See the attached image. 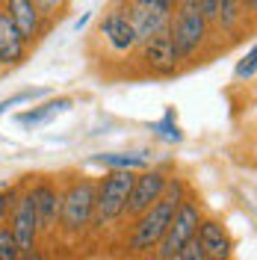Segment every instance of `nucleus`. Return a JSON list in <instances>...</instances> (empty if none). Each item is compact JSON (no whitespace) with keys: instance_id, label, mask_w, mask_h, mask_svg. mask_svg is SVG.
<instances>
[{"instance_id":"nucleus-22","label":"nucleus","mask_w":257,"mask_h":260,"mask_svg":"<svg viewBox=\"0 0 257 260\" xmlns=\"http://www.w3.org/2000/svg\"><path fill=\"white\" fill-rule=\"evenodd\" d=\"M18 260H45L39 248H30V251H18Z\"/></svg>"},{"instance_id":"nucleus-1","label":"nucleus","mask_w":257,"mask_h":260,"mask_svg":"<svg viewBox=\"0 0 257 260\" xmlns=\"http://www.w3.org/2000/svg\"><path fill=\"white\" fill-rule=\"evenodd\" d=\"M180 201H183V183L175 178L166 183V192H163L160 201L148 213L139 216V222L133 228V237H130V251H151V248H157Z\"/></svg>"},{"instance_id":"nucleus-21","label":"nucleus","mask_w":257,"mask_h":260,"mask_svg":"<svg viewBox=\"0 0 257 260\" xmlns=\"http://www.w3.org/2000/svg\"><path fill=\"white\" fill-rule=\"evenodd\" d=\"M172 260H204V254H201V248H198V245H195V240H192V243L186 245L180 254H175Z\"/></svg>"},{"instance_id":"nucleus-14","label":"nucleus","mask_w":257,"mask_h":260,"mask_svg":"<svg viewBox=\"0 0 257 260\" xmlns=\"http://www.w3.org/2000/svg\"><path fill=\"white\" fill-rule=\"evenodd\" d=\"M101 32L110 39V45L115 50H130L136 45V32L130 27V21L124 15H107L101 24Z\"/></svg>"},{"instance_id":"nucleus-8","label":"nucleus","mask_w":257,"mask_h":260,"mask_svg":"<svg viewBox=\"0 0 257 260\" xmlns=\"http://www.w3.org/2000/svg\"><path fill=\"white\" fill-rule=\"evenodd\" d=\"M195 245L201 248L204 260H231V251H234V240L228 228L216 219H201L195 231Z\"/></svg>"},{"instance_id":"nucleus-12","label":"nucleus","mask_w":257,"mask_h":260,"mask_svg":"<svg viewBox=\"0 0 257 260\" xmlns=\"http://www.w3.org/2000/svg\"><path fill=\"white\" fill-rule=\"evenodd\" d=\"M24 48H27V42H24L21 32L15 30L9 12L0 9V62H6V65L21 62V59H24Z\"/></svg>"},{"instance_id":"nucleus-4","label":"nucleus","mask_w":257,"mask_h":260,"mask_svg":"<svg viewBox=\"0 0 257 260\" xmlns=\"http://www.w3.org/2000/svg\"><path fill=\"white\" fill-rule=\"evenodd\" d=\"M95 213V183L92 180H77L71 183L65 195H59V225L68 234H80L92 222Z\"/></svg>"},{"instance_id":"nucleus-16","label":"nucleus","mask_w":257,"mask_h":260,"mask_svg":"<svg viewBox=\"0 0 257 260\" xmlns=\"http://www.w3.org/2000/svg\"><path fill=\"white\" fill-rule=\"evenodd\" d=\"M92 162H101L113 172H133V169H145L148 157L145 154H95Z\"/></svg>"},{"instance_id":"nucleus-10","label":"nucleus","mask_w":257,"mask_h":260,"mask_svg":"<svg viewBox=\"0 0 257 260\" xmlns=\"http://www.w3.org/2000/svg\"><path fill=\"white\" fill-rule=\"evenodd\" d=\"M177 50H175V42H172V32L163 30L157 32L154 39H148L145 42V62L151 71H157V74H172L177 65Z\"/></svg>"},{"instance_id":"nucleus-20","label":"nucleus","mask_w":257,"mask_h":260,"mask_svg":"<svg viewBox=\"0 0 257 260\" xmlns=\"http://www.w3.org/2000/svg\"><path fill=\"white\" fill-rule=\"evenodd\" d=\"M254 59H257V50H254V48H248L245 59L237 65V77H240V80H251V77H254V68H257Z\"/></svg>"},{"instance_id":"nucleus-23","label":"nucleus","mask_w":257,"mask_h":260,"mask_svg":"<svg viewBox=\"0 0 257 260\" xmlns=\"http://www.w3.org/2000/svg\"><path fill=\"white\" fill-rule=\"evenodd\" d=\"M6 207H9V195L0 189V222H3V216H6Z\"/></svg>"},{"instance_id":"nucleus-19","label":"nucleus","mask_w":257,"mask_h":260,"mask_svg":"<svg viewBox=\"0 0 257 260\" xmlns=\"http://www.w3.org/2000/svg\"><path fill=\"white\" fill-rule=\"evenodd\" d=\"M45 95V89H27V92H18V95H12L9 101H0V115L9 113L12 107H18V104H24V101H33V98Z\"/></svg>"},{"instance_id":"nucleus-6","label":"nucleus","mask_w":257,"mask_h":260,"mask_svg":"<svg viewBox=\"0 0 257 260\" xmlns=\"http://www.w3.org/2000/svg\"><path fill=\"white\" fill-rule=\"evenodd\" d=\"M169 32H172L177 56H192L195 50H198V45L204 42V36H207V21L198 15L195 3H180L175 27H169Z\"/></svg>"},{"instance_id":"nucleus-18","label":"nucleus","mask_w":257,"mask_h":260,"mask_svg":"<svg viewBox=\"0 0 257 260\" xmlns=\"http://www.w3.org/2000/svg\"><path fill=\"white\" fill-rule=\"evenodd\" d=\"M0 260H18V245L9 234V228L0 225Z\"/></svg>"},{"instance_id":"nucleus-5","label":"nucleus","mask_w":257,"mask_h":260,"mask_svg":"<svg viewBox=\"0 0 257 260\" xmlns=\"http://www.w3.org/2000/svg\"><path fill=\"white\" fill-rule=\"evenodd\" d=\"M172 3L169 0H139V3H130L127 6V21L133 32H136V42H148L154 39L157 32L169 30V15H172Z\"/></svg>"},{"instance_id":"nucleus-7","label":"nucleus","mask_w":257,"mask_h":260,"mask_svg":"<svg viewBox=\"0 0 257 260\" xmlns=\"http://www.w3.org/2000/svg\"><path fill=\"white\" fill-rule=\"evenodd\" d=\"M166 183H169V178L163 172H157V169L136 175L133 178V186H130V195H127V204H124V213L127 216H142V213H148L163 198Z\"/></svg>"},{"instance_id":"nucleus-11","label":"nucleus","mask_w":257,"mask_h":260,"mask_svg":"<svg viewBox=\"0 0 257 260\" xmlns=\"http://www.w3.org/2000/svg\"><path fill=\"white\" fill-rule=\"evenodd\" d=\"M33 207H36V219H39V228H53L56 225V219H59V192H56V186H50V183H36L33 186Z\"/></svg>"},{"instance_id":"nucleus-15","label":"nucleus","mask_w":257,"mask_h":260,"mask_svg":"<svg viewBox=\"0 0 257 260\" xmlns=\"http://www.w3.org/2000/svg\"><path fill=\"white\" fill-rule=\"evenodd\" d=\"M71 107V98H56V101H48V104H42V107H33L27 113L18 115V124H24V127H36V124H45L50 121L56 113H62Z\"/></svg>"},{"instance_id":"nucleus-13","label":"nucleus","mask_w":257,"mask_h":260,"mask_svg":"<svg viewBox=\"0 0 257 260\" xmlns=\"http://www.w3.org/2000/svg\"><path fill=\"white\" fill-rule=\"evenodd\" d=\"M6 12H9L15 30L21 32L24 42H30L33 36L39 32V6H36V3H30V0H12V3L6 6Z\"/></svg>"},{"instance_id":"nucleus-17","label":"nucleus","mask_w":257,"mask_h":260,"mask_svg":"<svg viewBox=\"0 0 257 260\" xmlns=\"http://www.w3.org/2000/svg\"><path fill=\"white\" fill-rule=\"evenodd\" d=\"M151 130H157L163 139H169V142H180V127L175 124V113L172 110H166V115H163V121H157V124H151Z\"/></svg>"},{"instance_id":"nucleus-3","label":"nucleus","mask_w":257,"mask_h":260,"mask_svg":"<svg viewBox=\"0 0 257 260\" xmlns=\"http://www.w3.org/2000/svg\"><path fill=\"white\" fill-rule=\"evenodd\" d=\"M133 178H136L133 172H110L95 186V213H92L95 225H110L113 219H118L124 213Z\"/></svg>"},{"instance_id":"nucleus-2","label":"nucleus","mask_w":257,"mask_h":260,"mask_svg":"<svg viewBox=\"0 0 257 260\" xmlns=\"http://www.w3.org/2000/svg\"><path fill=\"white\" fill-rule=\"evenodd\" d=\"M201 225V207L195 204V201H180L177 204L175 216H172V222L166 228V234H163L160 245H157V257L160 260H172L175 254H180L186 245L195 240V231Z\"/></svg>"},{"instance_id":"nucleus-9","label":"nucleus","mask_w":257,"mask_h":260,"mask_svg":"<svg viewBox=\"0 0 257 260\" xmlns=\"http://www.w3.org/2000/svg\"><path fill=\"white\" fill-rule=\"evenodd\" d=\"M9 234H12V240H15L18 251H30V248H36V237H39V219H36V207H33L30 192L18 201L15 213H12Z\"/></svg>"}]
</instances>
